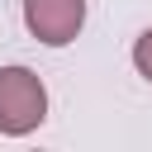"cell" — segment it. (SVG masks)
Masks as SVG:
<instances>
[{"mask_svg":"<svg viewBox=\"0 0 152 152\" xmlns=\"http://www.w3.org/2000/svg\"><path fill=\"white\" fill-rule=\"evenodd\" d=\"M86 24V0H24V28L48 43V48H66Z\"/></svg>","mask_w":152,"mask_h":152,"instance_id":"obj_2","label":"cell"},{"mask_svg":"<svg viewBox=\"0 0 152 152\" xmlns=\"http://www.w3.org/2000/svg\"><path fill=\"white\" fill-rule=\"evenodd\" d=\"M133 66H138V76H147V81H152V28L133 43Z\"/></svg>","mask_w":152,"mask_h":152,"instance_id":"obj_3","label":"cell"},{"mask_svg":"<svg viewBox=\"0 0 152 152\" xmlns=\"http://www.w3.org/2000/svg\"><path fill=\"white\" fill-rule=\"evenodd\" d=\"M48 119V86L28 66H0V133L24 138Z\"/></svg>","mask_w":152,"mask_h":152,"instance_id":"obj_1","label":"cell"}]
</instances>
